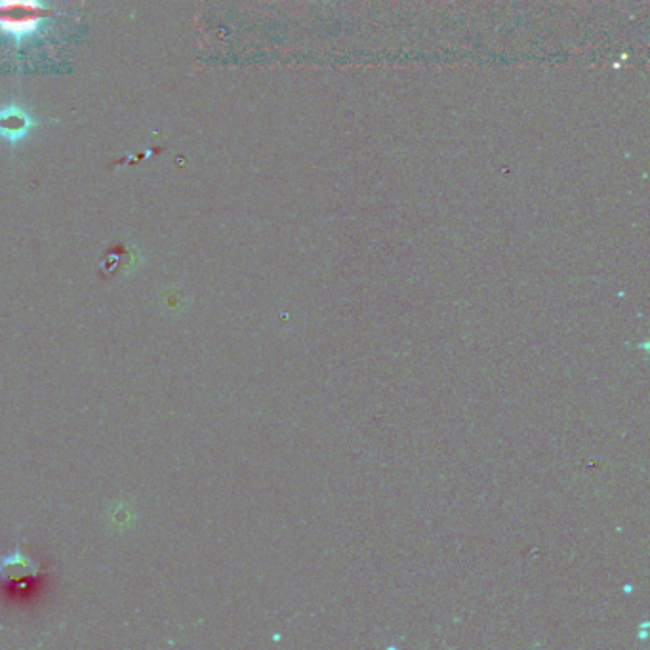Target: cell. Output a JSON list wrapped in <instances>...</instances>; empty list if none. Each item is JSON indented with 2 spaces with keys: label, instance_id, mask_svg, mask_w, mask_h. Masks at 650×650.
I'll list each match as a JSON object with an SVG mask.
<instances>
[{
  "label": "cell",
  "instance_id": "cell-3",
  "mask_svg": "<svg viewBox=\"0 0 650 650\" xmlns=\"http://www.w3.org/2000/svg\"><path fill=\"white\" fill-rule=\"evenodd\" d=\"M37 565L29 555H25L20 548H14L12 553L0 557V578L6 582H20L37 576Z\"/></svg>",
  "mask_w": 650,
  "mask_h": 650
},
{
  "label": "cell",
  "instance_id": "cell-2",
  "mask_svg": "<svg viewBox=\"0 0 650 650\" xmlns=\"http://www.w3.org/2000/svg\"><path fill=\"white\" fill-rule=\"evenodd\" d=\"M41 122L37 121L20 103H6L0 107V140L12 147L25 142Z\"/></svg>",
  "mask_w": 650,
  "mask_h": 650
},
{
  "label": "cell",
  "instance_id": "cell-1",
  "mask_svg": "<svg viewBox=\"0 0 650 650\" xmlns=\"http://www.w3.org/2000/svg\"><path fill=\"white\" fill-rule=\"evenodd\" d=\"M54 16L56 10L44 0H0V35L21 48L44 37Z\"/></svg>",
  "mask_w": 650,
  "mask_h": 650
}]
</instances>
